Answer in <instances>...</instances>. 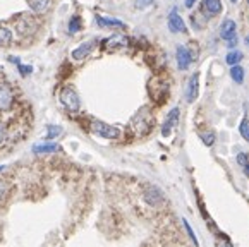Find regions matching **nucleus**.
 <instances>
[{
	"label": "nucleus",
	"mask_w": 249,
	"mask_h": 247,
	"mask_svg": "<svg viewBox=\"0 0 249 247\" xmlns=\"http://www.w3.org/2000/svg\"><path fill=\"white\" fill-rule=\"evenodd\" d=\"M129 45V38L124 35H112L110 38L103 40V48L105 50H119V48H125Z\"/></svg>",
	"instance_id": "6"
},
{
	"label": "nucleus",
	"mask_w": 249,
	"mask_h": 247,
	"mask_svg": "<svg viewBox=\"0 0 249 247\" xmlns=\"http://www.w3.org/2000/svg\"><path fill=\"white\" fill-rule=\"evenodd\" d=\"M176 58H177V67L180 71H186L193 64V55H191V52L186 47H177Z\"/></svg>",
	"instance_id": "7"
},
{
	"label": "nucleus",
	"mask_w": 249,
	"mask_h": 247,
	"mask_svg": "<svg viewBox=\"0 0 249 247\" xmlns=\"http://www.w3.org/2000/svg\"><path fill=\"white\" fill-rule=\"evenodd\" d=\"M19 72H21L22 76H30V74L33 72V67H31V66H22V64H19Z\"/></svg>",
	"instance_id": "28"
},
{
	"label": "nucleus",
	"mask_w": 249,
	"mask_h": 247,
	"mask_svg": "<svg viewBox=\"0 0 249 247\" xmlns=\"http://www.w3.org/2000/svg\"><path fill=\"white\" fill-rule=\"evenodd\" d=\"M198 91H199V76H198V72H195L193 76L189 77V81H187V86H186V102L187 103L196 102V98H198Z\"/></svg>",
	"instance_id": "5"
},
{
	"label": "nucleus",
	"mask_w": 249,
	"mask_h": 247,
	"mask_svg": "<svg viewBox=\"0 0 249 247\" xmlns=\"http://www.w3.org/2000/svg\"><path fill=\"white\" fill-rule=\"evenodd\" d=\"M62 134V127L60 125H48L47 127V139H55L59 138V136Z\"/></svg>",
	"instance_id": "22"
},
{
	"label": "nucleus",
	"mask_w": 249,
	"mask_h": 247,
	"mask_svg": "<svg viewBox=\"0 0 249 247\" xmlns=\"http://www.w3.org/2000/svg\"><path fill=\"white\" fill-rule=\"evenodd\" d=\"M182 223H184V227H186V230H187V235L191 237V240H193V244H195V246H198V239H196L195 232H193V229H191L189 222H187V220L184 218V220H182Z\"/></svg>",
	"instance_id": "27"
},
{
	"label": "nucleus",
	"mask_w": 249,
	"mask_h": 247,
	"mask_svg": "<svg viewBox=\"0 0 249 247\" xmlns=\"http://www.w3.org/2000/svg\"><path fill=\"white\" fill-rule=\"evenodd\" d=\"M248 4H249V0H248Z\"/></svg>",
	"instance_id": "35"
},
{
	"label": "nucleus",
	"mask_w": 249,
	"mask_h": 247,
	"mask_svg": "<svg viewBox=\"0 0 249 247\" xmlns=\"http://www.w3.org/2000/svg\"><path fill=\"white\" fill-rule=\"evenodd\" d=\"M95 41H85V43H81L77 48L72 50V58L74 60H85L93 50H95Z\"/></svg>",
	"instance_id": "11"
},
{
	"label": "nucleus",
	"mask_w": 249,
	"mask_h": 247,
	"mask_svg": "<svg viewBox=\"0 0 249 247\" xmlns=\"http://www.w3.org/2000/svg\"><path fill=\"white\" fill-rule=\"evenodd\" d=\"M4 139H5V125L0 122V144L4 142Z\"/></svg>",
	"instance_id": "30"
},
{
	"label": "nucleus",
	"mask_w": 249,
	"mask_h": 247,
	"mask_svg": "<svg viewBox=\"0 0 249 247\" xmlns=\"http://www.w3.org/2000/svg\"><path fill=\"white\" fill-rule=\"evenodd\" d=\"M144 201H146L150 206H158V204H161L165 201V196L158 187H151V189H148L146 193H144Z\"/></svg>",
	"instance_id": "13"
},
{
	"label": "nucleus",
	"mask_w": 249,
	"mask_h": 247,
	"mask_svg": "<svg viewBox=\"0 0 249 247\" xmlns=\"http://www.w3.org/2000/svg\"><path fill=\"white\" fill-rule=\"evenodd\" d=\"M91 132L103 139H119L121 138V131L110 124H105L102 120H91Z\"/></svg>",
	"instance_id": "3"
},
{
	"label": "nucleus",
	"mask_w": 249,
	"mask_h": 247,
	"mask_svg": "<svg viewBox=\"0 0 249 247\" xmlns=\"http://www.w3.org/2000/svg\"><path fill=\"white\" fill-rule=\"evenodd\" d=\"M199 138H201V141L205 142L206 146H213V144H215V134H213V132L203 131V132H199Z\"/></svg>",
	"instance_id": "23"
},
{
	"label": "nucleus",
	"mask_w": 249,
	"mask_h": 247,
	"mask_svg": "<svg viewBox=\"0 0 249 247\" xmlns=\"http://www.w3.org/2000/svg\"><path fill=\"white\" fill-rule=\"evenodd\" d=\"M196 2H198V0H186V7H187V9H191L193 5L196 4Z\"/></svg>",
	"instance_id": "31"
},
{
	"label": "nucleus",
	"mask_w": 249,
	"mask_h": 247,
	"mask_svg": "<svg viewBox=\"0 0 249 247\" xmlns=\"http://www.w3.org/2000/svg\"><path fill=\"white\" fill-rule=\"evenodd\" d=\"M50 2H52V0H28V5L31 7V11L41 14V12H45L48 9Z\"/></svg>",
	"instance_id": "16"
},
{
	"label": "nucleus",
	"mask_w": 249,
	"mask_h": 247,
	"mask_svg": "<svg viewBox=\"0 0 249 247\" xmlns=\"http://www.w3.org/2000/svg\"><path fill=\"white\" fill-rule=\"evenodd\" d=\"M59 100L69 112H79L81 108V100L79 95L76 93V89L71 86H64L59 93Z\"/></svg>",
	"instance_id": "1"
},
{
	"label": "nucleus",
	"mask_w": 249,
	"mask_h": 247,
	"mask_svg": "<svg viewBox=\"0 0 249 247\" xmlns=\"http://www.w3.org/2000/svg\"><path fill=\"white\" fill-rule=\"evenodd\" d=\"M131 127H132V131H134L136 134H140V136L148 134V132H150V129H151V115H150V112H148L146 108L140 110V112L134 115V119H132Z\"/></svg>",
	"instance_id": "2"
},
{
	"label": "nucleus",
	"mask_w": 249,
	"mask_h": 247,
	"mask_svg": "<svg viewBox=\"0 0 249 247\" xmlns=\"http://www.w3.org/2000/svg\"><path fill=\"white\" fill-rule=\"evenodd\" d=\"M179 108H172L170 110V113L167 115V119H165L163 125H161V134L163 136H170V132H172V129L176 127L177 120H179Z\"/></svg>",
	"instance_id": "10"
},
{
	"label": "nucleus",
	"mask_w": 249,
	"mask_h": 247,
	"mask_svg": "<svg viewBox=\"0 0 249 247\" xmlns=\"http://www.w3.org/2000/svg\"><path fill=\"white\" fill-rule=\"evenodd\" d=\"M201 11H203V14H206V18L218 16L220 12H222V2H220V0H203Z\"/></svg>",
	"instance_id": "12"
},
{
	"label": "nucleus",
	"mask_w": 249,
	"mask_h": 247,
	"mask_svg": "<svg viewBox=\"0 0 249 247\" xmlns=\"http://www.w3.org/2000/svg\"><path fill=\"white\" fill-rule=\"evenodd\" d=\"M96 22L98 26L105 28V26H114V28H125V24L119 19H112V18H103V16H96Z\"/></svg>",
	"instance_id": "15"
},
{
	"label": "nucleus",
	"mask_w": 249,
	"mask_h": 247,
	"mask_svg": "<svg viewBox=\"0 0 249 247\" xmlns=\"http://www.w3.org/2000/svg\"><path fill=\"white\" fill-rule=\"evenodd\" d=\"M155 0H136L134 5L136 9H140V11H144V9H148L150 5H153Z\"/></svg>",
	"instance_id": "26"
},
{
	"label": "nucleus",
	"mask_w": 249,
	"mask_h": 247,
	"mask_svg": "<svg viewBox=\"0 0 249 247\" xmlns=\"http://www.w3.org/2000/svg\"><path fill=\"white\" fill-rule=\"evenodd\" d=\"M239 134L242 136V139H246V141L249 142V117L244 115L241 120V124H239Z\"/></svg>",
	"instance_id": "20"
},
{
	"label": "nucleus",
	"mask_w": 249,
	"mask_h": 247,
	"mask_svg": "<svg viewBox=\"0 0 249 247\" xmlns=\"http://www.w3.org/2000/svg\"><path fill=\"white\" fill-rule=\"evenodd\" d=\"M242 60V52L239 50H231L227 53V57H225V62H227L229 66H239V62Z\"/></svg>",
	"instance_id": "18"
},
{
	"label": "nucleus",
	"mask_w": 249,
	"mask_h": 247,
	"mask_svg": "<svg viewBox=\"0 0 249 247\" xmlns=\"http://www.w3.org/2000/svg\"><path fill=\"white\" fill-rule=\"evenodd\" d=\"M12 43V33L11 29L0 26V47H9Z\"/></svg>",
	"instance_id": "17"
},
{
	"label": "nucleus",
	"mask_w": 249,
	"mask_h": 247,
	"mask_svg": "<svg viewBox=\"0 0 249 247\" xmlns=\"http://www.w3.org/2000/svg\"><path fill=\"white\" fill-rule=\"evenodd\" d=\"M5 193H7V184L0 180V199L4 197V194H5Z\"/></svg>",
	"instance_id": "29"
},
{
	"label": "nucleus",
	"mask_w": 249,
	"mask_h": 247,
	"mask_svg": "<svg viewBox=\"0 0 249 247\" xmlns=\"http://www.w3.org/2000/svg\"><path fill=\"white\" fill-rule=\"evenodd\" d=\"M237 163H239V167L242 168L246 177H249V153H239Z\"/></svg>",
	"instance_id": "19"
},
{
	"label": "nucleus",
	"mask_w": 249,
	"mask_h": 247,
	"mask_svg": "<svg viewBox=\"0 0 249 247\" xmlns=\"http://www.w3.org/2000/svg\"><path fill=\"white\" fill-rule=\"evenodd\" d=\"M14 103V95L7 83H0V112L9 110Z\"/></svg>",
	"instance_id": "4"
},
{
	"label": "nucleus",
	"mask_w": 249,
	"mask_h": 247,
	"mask_svg": "<svg viewBox=\"0 0 249 247\" xmlns=\"http://www.w3.org/2000/svg\"><path fill=\"white\" fill-rule=\"evenodd\" d=\"M215 246L216 247H234L232 242L224 235V233H218V235L215 237Z\"/></svg>",
	"instance_id": "24"
},
{
	"label": "nucleus",
	"mask_w": 249,
	"mask_h": 247,
	"mask_svg": "<svg viewBox=\"0 0 249 247\" xmlns=\"http://www.w3.org/2000/svg\"><path fill=\"white\" fill-rule=\"evenodd\" d=\"M231 2H232V4H235V2H237V0H231Z\"/></svg>",
	"instance_id": "34"
},
{
	"label": "nucleus",
	"mask_w": 249,
	"mask_h": 247,
	"mask_svg": "<svg viewBox=\"0 0 249 247\" xmlns=\"http://www.w3.org/2000/svg\"><path fill=\"white\" fill-rule=\"evenodd\" d=\"M235 29H237V26H235V21H232V19H225L224 22H222V26H220V38L225 41H231L234 40L235 36Z\"/></svg>",
	"instance_id": "8"
},
{
	"label": "nucleus",
	"mask_w": 249,
	"mask_h": 247,
	"mask_svg": "<svg viewBox=\"0 0 249 247\" xmlns=\"http://www.w3.org/2000/svg\"><path fill=\"white\" fill-rule=\"evenodd\" d=\"M4 168H5V167H4V165H0V172H2V170H4Z\"/></svg>",
	"instance_id": "33"
},
{
	"label": "nucleus",
	"mask_w": 249,
	"mask_h": 247,
	"mask_svg": "<svg viewBox=\"0 0 249 247\" xmlns=\"http://www.w3.org/2000/svg\"><path fill=\"white\" fill-rule=\"evenodd\" d=\"M246 43L249 45V35H248V36H246Z\"/></svg>",
	"instance_id": "32"
},
{
	"label": "nucleus",
	"mask_w": 249,
	"mask_h": 247,
	"mask_svg": "<svg viewBox=\"0 0 249 247\" xmlns=\"http://www.w3.org/2000/svg\"><path fill=\"white\" fill-rule=\"evenodd\" d=\"M79 29H81V19L79 16H74L69 21V33H77Z\"/></svg>",
	"instance_id": "25"
},
{
	"label": "nucleus",
	"mask_w": 249,
	"mask_h": 247,
	"mask_svg": "<svg viewBox=\"0 0 249 247\" xmlns=\"http://www.w3.org/2000/svg\"><path fill=\"white\" fill-rule=\"evenodd\" d=\"M169 29L172 33H186V24H184V19L179 16V12L174 9L169 14Z\"/></svg>",
	"instance_id": "9"
},
{
	"label": "nucleus",
	"mask_w": 249,
	"mask_h": 247,
	"mask_svg": "<svg viewBox=\"0 0 249 247\" xmlns=\"http://www.w3.org/2000/svg\"><path fill=\"white\" fill-rule=\"evenodd\" d=\"M60 146L57 142H43V144H35L33 151L38 153V155H43V153H55L59 151Z\"/></svg>",
	"instance_id": "14"
},
{
	"label": "nucleus",
	"mask_w": 249,
	"mask_h": 247,
	"mask_svg": "<svg viewBox=\"0 0 249 247\" xmlns=\"http://www.w3.org/2000/svg\"><path fill=\"white\" fill-rule=\"evenodd\" d=\"M231 77L234 79V83L242 84L244 83V69L241 66H234L231 69Z\"/></svg>",
	"instance_id": "21"
}]
</instances>
